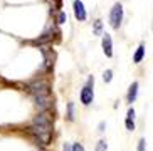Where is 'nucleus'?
<instances>
[{
    "label": "nucleus",
    "instance_id": "obj_1",
    "mask_svg": "<svg viewBox=\"0 0 153 151\" xmlns=\"http://www.w3.org/2000/svg\"><path fill=\"white\" fill-rule=\"evenodd\" d=\"M30 134H41V133H52V119L49 114H37L32 121V126L29 128Z\"/></svg>",
    "mask_w": 153,
    "mask_h": 151
},
{
    "label": "nucleus",
    "instance_id": "obj_2",
    "mask_svg": "<svg viewBox=\"0 0 153 151\" xmlns=\"http://www.w3.org/2000/svg\"><path fill=\"white\" fill-rule=\"evenodd\" d=\"M93 84H94V77H93V76H89L88 82L84 84V87L81 89V94H79L81 102L84 104V106H89L91 102L94 101V91H93Z\"/></svg>",
    "mask_w": 153,
    "mask_h": 151
},
{
    "label": "nucleus",
    "instance_id": "obj_3",
    "mask_svg": "<svg viewBox=\"0 0 153 151\" xmlns=\"http://www.w3.org/2000/svg\"><path fill=\"white\" fill-rule=\"evenodd\" d=\"M123 22V5L118 2V4L113 5L111 12H109V24H111L113 29H120Z\"/></svg>",
    "mask_w": 153,
    "mask_h": 151
},
{
    "label": "nucleus",
    "instance_id": "obj_4",
    "mask_svg": "<svg viewBox=\"0 0 153 151\" xmlns=\"http://www.w3.org/2000/svg\"><path fill=\"white\" fill-rule=\"evenodd\" d=\"M27 91L32 94V96L51 94V86H49V82H45V81H36V82H30V84H29Z\"/></svg>",
    "mask_w": 153,
    "mask_h": 151
},
{
    "label": "nucleus",
    "instance_id": "obj_5",
    "mask_svg": "<svg viewBox=\"0 0 153 151\" xmlns=\"http://www.w3.org/2000/svg\"><path fill=\"white\" fill-rule=\"evenodd\" d=\"M34 99V104H36L41 111H47L51 106H52V98L51 94H39V96H32Z\"/></svg>",
    "mask_w": 153,
    "mask_h": 151
},
{
    "label": "nucleus",
    "instance_id": "obj_6",
    "mask_svg": "<svg viewBox=\"0 0 153 151\" xmlns=\"http://www.w3.org/2000/svg\"><path fill=\"white\" fill-rule=\"evenodd\" d=\"M72 9H74V17H76L79 22H84L86 19H88V13H86L84 4H82L81 0H74V4H72Z\"/></svg>",
    "mask_w": 153,
    "mask_h": 151
},
{
    "label": "nucleus",
    "instance_id": "obj_7",
    "mask_svg": "<svg viewBox=\"0 0 153 151\" xmlns=\"http://www.w3.org/2000/svg\"><path fill=\"white\" fill-rule=\"evenodd\" d=\"M103 50L106 57H113V40L109 34H103Z\"/></svg>",
    "mask_w": 153,
    "mask_h": 151
},
{
    "label": "nucleus",
    "instance_id": "obj_8",
    "mask_svg": "<svg viewBox=\"0 0 153 151\" xmlns=\"http://www.w3.org/2000/svg\"><path fill=\"white\" fill-rule=\"evenodd\" d=\"M41 50H42V56H44V66L47 69H51L52 64H54V52L52 50H47V47H42Z\"/></svg>",
    "mask_w": 153,
    "mask_h": 151
},
{
    "label": "nucleus",
    "instance_id": "obj_9",
    "mask_svg": "<svg viewBox=\"0 0 153 151\" xmlns=\"http://www.w3.org/2000/svg\"><path fill=\"white\" fill-rule=\"evenodd\" d=\"M136 96H138V82H133V84L130 86V89H128V94H126V101L130 102H135Z\"/></svg>",
    "mask_w": 153,
    "mask_h": 151
},
{
    "label": "nucleus",
    "instance_id": "obj_10",
    "mask_svg": "<svg viewBox=\"0 0 153 151\" xmlns=\"http://www.w3.org/2000/svg\"><path fill=\"white\" fill-rule=\"evenodd\" d=\"M143 57H145V45H140L138 49H136L135 56H133V62L140 64L141 61H143Z\"/></svg>",
    "mask_w": 153,
    "mask_h": 151
},
{
    "label": "nucleus",
    "instance_id": "obj_11",
    "mask_svg": "<svg viewBox=\"0 0 153 151\" xmlns=\"http://www.w3.org/2000/svg\"><path fill=\"white\" fill-rule=\"evenodd\" d=\"M51 39H52V34L45 32V34H42V37H39V39L36 40V44H44V42H49Z\"/></svg>",
    "mask_w": 153,
    "mask_h": 151
},
{
    "label": "nucleus",
    "instance_id": "obj_12",
    "mask_svg": "<svg viewBox=\"0 0 153 151\" xmlns=\"http://www.w3.org/2000/svg\"><path fill=\"white\" fill-rule=\"evenodd\" d=\"M68 121H74V102H68Z\"/></svg>",
    "mask_w": 153,
    "mask_h": 151
},
{
    "label": "nucleus",
    "instance_id": "obj_13",
    "mask_svg": "<svg viewBox=\"0 0 153 151\" xmlns=\"http://www.w3.org/2000/svg\"><path fill=\"white\" fill-rule=\"evenodd\" d=\"M94 34L96 36H103V22L101 20H96L94 22Z\"/></svg>",
    "mask_w": 153,
    "mask_h": 151
},
{
    "label": "nucleus",
    "instance_id": "obj_14",
    "mask_svg": "<svg viewBox=\"0 0 153 151\" xmlns=\"http://www.w3.org/2000/svg\"><path fill=\"white\" fill-rule=\"evenodd\" d=\"M106 150H108V143L104 141V139L98 141V144H96V151H106Z\"/></svg>",
    "mask_w": 153,
    "mask_h": 151
},
{
    "label": "nucleus",
    "instance_id": "obj_15",
    "mask_svg": "<svg viewBox=\"0 0 153 151\" xmlns=\"http://www.w3.org/2000/svg\"><path fill=\"white\" fill-rule=\"evenodd\" d=\"M68 22V15L66 12H59L57 13V24H66Z\"/></svg>",
    "mask_w": 153,
    "mask_h": 151
},
{
    "label": "nucleus",
    "instance_id": "obj_16",
    "mask_svg": "<svg viewBox=\"0 0 153 151\" xmlns=\"http://www.w3.org/2000/svg\"><path fill=\"white\" fill-rule=\"evenodd\" d=\"M71 151H84V146L81 143H74V144H71Z\"/></svg>",
    "mask_w": 153,
    "mask_h": 151
},
{
    "label": "nucleus",
    "instance_id": "obj_17",
    "mask_svg": "<svg viewBox=\"0 0 153 151\" xmlns=\"http://www.w3.org/2000/svg\"><path fill=\"white\" fill-rule=\"evenodd\" d=\"M125 124H126V128L130 129V131H133V129H135V119H128V118H126Z\"/></svg>",
    "mask_w": 153,
    "mask_h": 151
},
{
    "label": "nucleus",
    "instance_id": "obj_18",
    "mask_svg": "<svg viewBox=\"0 0 153 151\" xmlns=\"http://www.w3.org/2000/svg\"><path fill=\"white\" fill-rule=\"evenodd\" d=\"M103 79H104V82H109V81L113 79V71H109V69H108V71L103 74Z\"/></svg>",
    "mask_w": 153,
    "mask_h": 151
},
{
    "label": "nucleus",
    "instance_id": "obj_19",
    "mask_svg": "<svg viewBox=\"0 0 153 151\" xmlns=\"http://www.w3.org/2000/svg\"><path fill=\"white\" fill-rule=\"evenodd\" d=\"M145 144H146V141H145V139H140V143H138V151H145Z\"/></svg>",
    "mask_w": 153,
    "mask_h": 151
},
{
    "label": "nucleus",
    "instance_id": "obj_20",
    "mask_svg": "<svg viewBox=\"0 0 153 151\" xmlns=\"http://www.w3.org/2000/svg\"><path fill=\"white\" fill-rule=\"evenodd\" d=\"M104 128H106V123H104V121H101V123H99V133H103Z\"/></svg>",
    "mask_w": 153,
    "mask_h": 151
},
{
    "label": "nucleus",
    "instance_id": "obj_21",
    "mask_svg": "<svg viewBox=\"0 0 153 151\" xmlns=\"http://www.w3.org/2000/svg\"><path fill=\"white\" fill-rule=\"evenodd\" d=\"M64 151H71V144H69V143H66V144H64V148H62Z\"/></svg>",
    "mask_w": 153,
    "mask_h": 151
}]
</instances>
